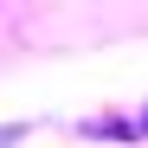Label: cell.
Wrapping results in <instances>:
<instances>
[{
	"label": "cell",
	"mask_w": 148,
	"mask_h": 148,
	"mask_svg": "<svg viewBox=\"0 0 148 148\" xmlns=\"http://www.w3.org/2000/svg\"><path fill=\"white\" fill-rule=\"evenodd\" d=\"M19 135H26V129H0V148H13V142H19Z\"/></svg>",
	"instance_id": "obj_1"
}]
</instances>
